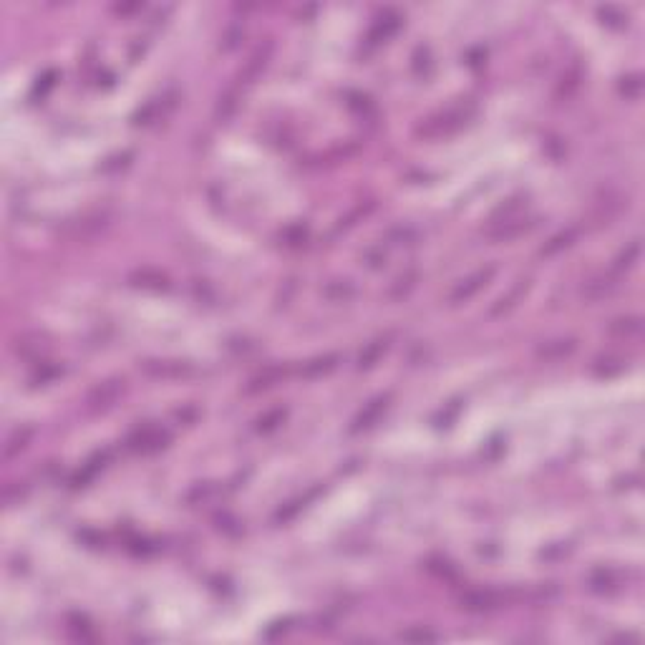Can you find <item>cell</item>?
<instances>
[{
    "label": "cell",
    "mask_w": 645,
    "mask_h": 645,
    "mask_svg": "<svg viewBox=\"0 0 645 645\" xmlns=\"http://www.w3.org/2000/svg\"><path fill=\"white\" fill-rule=\"evenodd\" d=\"M464 124V114L459 111H444V114H436L431 119H426L421 127L416 129L419 136H426V139H439V136H447V134L456 132L459 127Z\"/></svg>",
    "instance_id": "1"
},
{
    "label": "cell",
    "mask_w": 645,
    "mask_h": 645,
    "mask_svg": "<svg viewBox=\"0 0 645 645\" xmlns=\"http://www.w3.org/2000/svg\"><path fill=\"white\" fill-rule=\"evenodd\" d=\"M494 272H497V267L489 265V267H484V270H477L474 275H469L466 280H461V283H459L456 288L452 290V295H449V302H452V305H461V302L471 300V298L477 295L479 290L487 288L489 280L494 278Z\"/></svg>",
    "instance_id": "2"
},
{
    "label": "cell",
    "mask_w": 645,
    "mask_h": 645,
    "mask_svg": "<svg viewBox=\"0 0 645 645\" xmlns=\"http://www.w3.org/2000/svg\"><path fill=\"white\" fill-rule=\"evenodd\" d=\"M111 224V215L109 212H94V215H86L81 217L79 222H73L68 227V237L76 242H86V240H94L103 232V229Z\"/></svg>",
    "instance_id": "3"
},
{
    "label": "cell",
    "mask_w": 645,
    "mask_h": 645,
    "mask_svg": "<svg viewBox=\"0 0 645 645\" xmlns=\"http://www.w3.org/2000/svg\"><path fill=\"white\" fill-rule=\"evenodd\" d=\"M532 227H535V222H532V219L506 217V219H499V222H494L492 227L487 229V240L492 242V245H499V242H509V240H514V237L525 235V232H530Z\"/></svg>",
    "instance_id": "4"
},
{
    "label": "cell",
    "mask_w": 645,
    "mask_h": 645,
    "mask_svg": "<svg viewBox=\"0 0 645 645\" xmlns=\"http://www.w3.org/2000/svg\"><path fill=\"white\" fill-rule=\"evenodd\" d=\"M124 388H127L124 386V378H111V381H106V383H101V386H96L89 393V411L96 414V411L111 409V406L121 398Z\"/></svg>",
    "instance_id": "5"
},
{
    "label": "cell",
    "mask_w": 645,
    "mask_h": 645,
    "mask_svg": "<svg viewBox=\"0 0 645 645\" xmlns=\"http://www.w3.org/2000/svg\"><path fill=\"white\" fill-rule=\"evenodd\" d=\"M506 603V595L499 590H471L461 597V608L471 613H489Z\"/></svg>",
    "instance_id": "6"
},
{
    "label": "cell",
    "mask_w": 645,
    "mask_h": 645,
    "mask_svg": "<svg viewBox=\"0 0 645 645\" xmlns=\"http://www.w3.org/2000/svg\"><path fill=\"white\" fill-rule=\"evenodd\" d=\"M270 56H272V41H265V46H257V49H255V53L248 58V63L242 66L240 84H253L260 73L265 71L267 63H270Z\"/></svg>",
    "instance_id": "7"
},
{
    "label": "cell",
    "mask_w": 645,
    "mask_h": 645,
    "mask_svg": "<svg viewBox=\"0 0 645 645\" xmlns=\"http://www.w3.org/2000/svg\"><path fill=\"white\" fill-rule=\"evenodd\" d=\"M386 409H388V396L373 398V401H371V404H368L366 409H363L361 414L356 416V421H353L350 431H353V434H358V431H366V428H371L381 416H383V411H386Z\"/></svg>",
    "instance_id": "8"
},
{
    "label": "cell",
    "mask_w": 645,
    "mask_h": 645,
    "mask_svg": "<svg viewBox=\"0 0 645 645\" xmlns=\"http://www.w3.org/2000/svg\"><path fill=\"white\" fill-rule=\"evenodd\" d=\"M164 441H167V434H162L159 428H139L136 434L129 439V444H132V449H136V452H157L159 447H164Z\"/></svg>",
    "instance_id": "9"
},
{
    "label": "cell",
    "mask_w": 645,
    "mask_h": 645,
    "mask_svg": "<svg viewBox=\"0 0 645 645\" xmlns=\"http://www.w3.org/2000/svg\"><path fill=\"white\" fill-rule=\"evenodd\" d=\"M575 348H577V343H575L573 338H560V340H549V343H544L542 348L537 350V356L544 358V361H560V358L575 353Z\"/></svg>",
    "instance_id": "10"
},
{
    "label": "cell",
    "mask_w": 645,
    "mask_h": 645,
    "mask_svg": "<svg viewBox=\"0 0 645 645\" xmlns=\"http://www.w3.org/2000/svg\"><path fill=\"white\" fill-rule=\"evenodd\" d=\"M577 237H580V229H577V227H567L565 232H560V235H555L549 242H544V248L539 250V255H542V257H552V255H560L562 250L573 248Z\"/></svg>",
    "instance_id": "11"
},
{
    "label": "cell",
    "mask_w": 645,
    "mask_h": 645,
    "mask_svg": "<svg viewBox=\"0 0 645 645\" xmlns=\"http://www.w3.org/2000/svg\"><path fill=\"white\" fill-rule=\"evenodd\" d=\"M30 439H33V428H28V426L15 428V431L11 434V439L6 441V447H3V459L11 461V459H15L20 452H25V447L30 444Z\"/></svg>",
    "instance_id": "12"
},
{
    "label": "cell",
    "mask_w": 645,
    "mask_h": 645,
    "mask_svg": "<svg viewBox=\"0 0 645 645\" xmlns=\"http://www.w3.org/2000/svg\"><path fill=\"white\" fill-rule=\"evenodd\" d=\"M129 283L134 285V288H146V290H164L167 288V275H162L159 270H149V267H144V270H136L129 278Z\"/></svg>",
    "instance_id": "13"
},
{
    "label": "cell",
    "mask_w": 645,
    "mask_h": 645,
    "mask_svg": "<svg viewBox=\"0 0 645 645\" xmlns=\"http://www.w3.org/2000/svg\"><path fill=\"white\" fill-rule=\"evenodd\" d=\"M237 106H240V94H237V89L224 91L222 96H219L217 106H215V119H217L219 124H227V121L235 116Z\"/></svg>",
    "instance_id": "14"
},
{
    "label": "cell",
    "mask_w": 645,
    "mask_h": 645,
    "mask_svg": "<svg viewBox=\"0 0 645 645\" xmlns=\"http://www.w3.org/2000/svg\"><path fill=\"white\" fill-rule=\"evenodd\" d=\"M386 350H388V338H376L373 343H368L366 350L358 356V368H373Z\"/></svg>",
    "instance_id": "15"
},
{
    "label": "cell",
    "mask_w": 645,
    "mask_h": 645,
    "mask_svg": "<svg viewBox=\"0 0 645 645\" xmlns=\"http://www.w3.org/2000/svg\"><path fill=\"white\" fill-rule=\"evenodd\" d=\"M525 293H527V283L522 280V283L514 285V288L509 290V295H506V298H499V300H497V305L492 308V313H489V315H492V318H497V315L509 313V310H512L514 305H517V300H522V298H525Z\"/></svg>",
    "instance_id": "16"
},
{
    "label": "cell",
    "mask_w": 645,
    "mask_h": 645,
    "mask_svg": "<svg viewBox=\"0 0 645 645\" xmlns=\"http://www.w3.org/2000/svg\"><path fill=\"white\" fill-rule=\"evenodd\" d=\"M613 288H615V283L610 278H595V280H590V283H585L582 298H585V300H600V298L610 295Z\"/></svg>",
    "instance_id": "17"
},
{
    "label": "cell",
    "mask_w": 645,
    "mask_h": 645,
    "mask_svg": "<svg viewBox=\"0 0 645 645\" xmlns=\"http://www.w3.org/2000/svg\"><path fill=\"white\" fill-rule=\"evenodd\" d=\"M610 333H615V336H620V338L640 336V333H643V318L633 315V318H620V320H615V323L610 326Z\"/></svg>",
    "instance_id": "18"
},
{
    "label": "cell",
    "mask_w": 645,
    "mask_h": 645,
    "mask_svg": "<svg viewBox=\"0 0 645 645\" xmlns=\"http://www.w3.org/2000/svg\"><path fill=\"white\" fill-rule=\"evenodd\" d=\"M285 376V371L283 368H267L265 373L262 376H257V378H253L250 381V386H248V393H257V391H265V388H270V386H275L280 378Z\"/></svg>",
    "instance_id": "19"
},
{
    "label": "cell",
    "mask_w": 645,
    "mask_h": 645,
    "mask_svg": "<svg viewBox=\"0 0 645 645\" xmlns=\"http://www.w3.org/2000/svg\"><path fill=\"white\" fill-rule=\"evenodd\" d=\"M416 280H419L416 272H406V275L396 278V283H393L391 290H388V298H391V300H401V298H406L411 290L416 288Z\"/></svg>",
    "instance_id": "20"
},
{
    "label": "cell",
    "mask_w": 645,
    "mask_h": 645,
    "mask_svg": "<svg viewBox=\"0 0 645 645\" xmlns=\"http://www.w3.org/2000/svg\"><path fill=\"white\" fill-rule=\"evenodd\" d=\"M338 366V356H323V358H313L310 363H305V368H302V373L305 376H323V373H331L333 368Z\"/></svg>",
    "instance_id": "21"
},
{
    "label": "cell",
    "mask_w": 645,
    "mask_h": 645,
    "mask_svg": "<svg viewBox=\"0 0 645 645\" xmlns=\"http://www.w3.org/2000/svg\"><path fill=\"white\" fill-rule=\"evenodd\" d=\"M283 419H285V411L283 409H272V411H267L265 416H260L257 419V431L260 434H267V431H272V428H278L280 423H283Z\"/></svg>",
    "instance_id": "22"
},
{
    "label": "cell",
    "mask_w": 645,
    "mask_h": 645,
    "mask_svg": "<svg viewBox=\"0 0 645 645\" xmlns=\"http://www.w3.org/2000/svg\"><path fill=\"white\" fill-rule=\"evenodd\" d=\"M356 293L353 290V285L348 283V280H336V283H331L326 288V295L333 298V300H345V298H350Z\"/></svg>",
    "instance_id": "23"
},
{
    "label": "cell",
    "mask_w": 645,
    "mask_h": 645,
    "mask_svg": "<svg viewBox=\"0 0 645 645\" xmlns=\"http://www.w3.org/2000/svg\"><path fill=\"white\" fill-rule=\"evenodd\" d=\"M638 257H640V240H633V245H630V248L618 257L615 270H627V267H633L635 262H638Z\"/></svg>",
    "instance_id": "24"
},
{
    "label": "cell",
    "mask_w": 645,
    "mask_h": 645,
    "mask_svg": "<svg viewBox=\"0 0 645 645\" xmlns=\"http://www.w3.org/2000/svg\"><path fill=\"white\" fill-rule=\"evenodd\" d=\"M371 210H373V202H366V207H363V205H358L356 210L350 212L348 217H343V219H340V227H350V224H356L358 219H361V217H366V215H368V212H371Z\"/></svg>",
    "instance_id": "25"
},
{
    "label": "cell",
    "mask_w": 645,
    "mask_h": 645,
    "mask_svg": "<svg viewBox=\"0 0 645 645\" xmlns=\"http://www.w3.org/2000/svg\"><path fill=\"white\" fill-rule=\"evenodd\" d=\"M25 494V487L20 489V482H13L6 487V492H3V499H6V504H18L20 499H23Z\"/></svg>",
    "instance_id": "26"
},
{
    "label": "cell",
    "mask_w": 645,
    "mask_h": 645,
    "mask_svg": "<svg viewBox=\"0 0 645 645\" xmlns=\"http://www.w3.org/2000/svg\"><path fill=\"white\" fill-rule=\"evenodd\" d=\"M401 638H404V640H434L436 635L428 633V630H404V633H401Z\"/></svg>",
    "instance_id": "27"
}]
</instances>
